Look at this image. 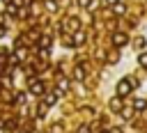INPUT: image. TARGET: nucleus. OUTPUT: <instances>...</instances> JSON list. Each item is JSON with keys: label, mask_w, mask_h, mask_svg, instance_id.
Here are the masks:
<instances>
[{"label": "nucleus", "mask_w": 147, "mask_h": 133, "mask_svg": "<svg viewBox=\"0 0 147 133\" xmlns=\"http://www.w3.org/2000/svg\"><path fill=\"white\" fill-rule=\"evenodd\" d=\"M136 85H138V80H133V78H122V80L117 83V96H126Z\"/></svg>", "instance_id": "nucleus-1"}, {"label": "nucleus", "mask_w": 147, "mask_h": 133, "mask_svg": "<svg viewBox=\"0 0 147 133\" xmlns=\"http://www.w3.org/2000/svg\"><path fill=\"white\" fill-rule=\"evenodd\" d=\"M126 41H129V37H126L124 32H115V34H113V44H115L117 48H122Z\"/></svg>", "instance_id": "nucleus-2"}, {"label": "nucleus", "mask_w": 147, "mask_h": 133, "mask_svg": "<svg viewBox=\"0 0 147 133\" xmlns=\"http://www.w3.org/2000/svg\"><path fill=\"white\" fill-rule=\"evenodd\" d=\"M30 92H32V94H44V83L30 78Z\"/></svg>", "instance_id": "nucleus-3"}, {"label": "nucleus", "mask_w": 147, "mask_h": 133, "mask_svg": "<svg viewBox=\"0 0 147 133\" xmlns=\"http://www.w3.org/2000/svg\"><path fill=\"white\" fill-rule=\"evenodd\" d=\"M57 99H60V92H51V94H46V96H44V105H48V108H51Z\"/></svg>", "instance_id": "nucleus-4"}, {"label": "nucleus", "mask_w": 147, "mask_h": 133, "mask_svg": "<svg viewBox=\"0 0 147 133\" xmlns=\"http://www.w3.org/2000/svg\"><path fill=\"white\" fill-rule=\"evenodd\" d=\"M78 18H69L67 23H64V30H69V32H78Z\"/></svg>", "instance_id": "nucleus-5"}, {"label": "nucleus", "mask_w": 147, "mask_h": 133, "mask_svg": "<svg viewBox=\"0 0 147 133\" xmlns=\"http://www.w3.org/2000/svg\"><path fill=\"white\" fill-rule=\"evenodd\" d=\"M67 89H69V80H67V78H60V80H57V92L62 94V92H67Z\"/></svg>", "instance_id": "nucleus-6"}, {"label": "nucleus", "mask_w": 147, "mask_h": 133, "mask_svg": "<svg viewBox=\"0 0 147 133\" xmlns=\"http://www.w3.org/2000/svg\"><path fill=\"white\" fill-rule=\"evenodd\" d=\"M80 44H85V32H76V37H74V46H80Z\"/></svg>", "instance_id": "nucleus-7"}, {"label": "nucleus", "mask_w": 147, "mask_h": 133, "mask_svg": "<svg viewBox=\"0 0 147 133\" xmlns=\"http://www.w3.org/2000/svg\"><path fill=\"white\" fill-rule=\"evenodd\" d=\"M74 78H76V80H83V78H85V69H83V66H76V69H74Z\"/></svg>", "instance_id": "nucleus-8"}, {"label": "nucleus", "mask_w": 147, "mask_h": 133, "mask_svg": "<svg viewBox=\"0 0 147 133\" xmlns=\"http://www.w3.org/2000/svg\"><path fill=\"white\" fill-rule=\"evenodd\" d=\"M119 108H122V99H119V96H115V99L110 101V110H115V112H117Z\"/></svg>", "instance_id": "nucleus-9"}, {"label": "nucleus", "mask_w": 147, "mask_h": 133, "mask_svg": "<svg viewBox=\"0 0 147 133\" xmlns=\"http://www.w3.org/2000/svg\"><path fill=\"white\" fill-rule=\"evenodd\" d=\"M133 108H136V110H145V108H147V101H145V99H136V101H133Z\"/></svg>", "instance_id": "nucleus-10"}, {"label": "nucleus", "mask_w": 147, "mask_h": 133, "mask_svg": "<svg viewBox=\"0 0 147 133\" xmlns=\"http://www.w3.org/2000/svg\"><path fill=\"white\" fill-rule=\"evenodd\" d=\"M113 11H115V14H124V11H126L124 2H117V5H113Z\"/></svg>", "instance_id": "nucleus-11"}, {"label": "nucleus", "mask_w": 147, "mask_h": 133, "mask_svg": "<svg viewBox=\"0 0 147 133\" xmlns=\"http://www.w3.org/2000/svg\"><path fill=\"white\" fill-rule=\"evenodd\" d=\"M39 46H41L44 50H48V46H51V37H41V39H39Z\"/></svg>", "instance_id": "nucleus-12"}, {"label": "nucleus", "mask_w": 147, "mask_h": 133, "mask_svg": "<svg viewBox=\"0 0 147 133\" xmlns=\"http://www.w3.org/2000/svg\"><path fill=\"white\" fill-rule=\"evenodd\" d=\"M138 64H140L142 69H147V53H140V57H138Z\"/></svg>", "instance_id": "nucleus-13"}, {"label": "nucleus", "mask_w": 147, "mask_h": 133, "mask_svg": "<svg viewBox=\"0 0 147 133\" xmlns=\"http://www.w3.org/2000/svg\"><path fill=\"white\" fill-rule=\"evenodd\" d=\"M46 7H48V11H55L57 9V2L55 0H46Z\"/></svg>", "instance_id": "nucleus-14"}, {"label": "nucleus", "mask_w": 147, "mask_h": 133, "mask_svg": "<svg viewBox=\"0 0 147 133\" xmlns=\"http://www.w3.org/2000/svg\"><path fill=\"white\" fill-rule=\"evenodd\" d=\"M122 117H124V119H129V117H133V110H122Z\"/></svg>", "instance_id": "nucleus-15"}, {"label": "nucleus", "mask_w": 147, "mask_h": 133, "mask_svg": "<svg viewBox=\"0 0 147 133\" xmlns=\"http://www.w3.org/2000/svg\"><path fill=\"white\" fill-rule=\"evenodd\" d=\"M78 5H80V7H87V9H90V5H92V0H78Z\"/></svg>", "instance_id": "nucleus-16"}, {"label": "nucleus", "mask_w": 147, "mask_h": 133, "mask_svg": "<svg viewBox=\"0 0 147 133\" xmlns=\"http://www.w3.org/2000/svg\"><path fill=\"white\" fill-rule=\"evenodd\" d=\"M136 46H138V48H145V39H142V37H140V39H136Z\"/></svg>", "instance_id": "nucleus-17"}, {"label": "nucleus", "mask_w": 147, "mask_h": 133, "mask_svg": "<svg viewBox=\"0 0 147 133\" xmlns=\"http://www.w3.org/2000/svg\"><path fill=\"white\" fill-rule=\"evenodd\" d=\"M25 101V94H16V103H23Z\"/></svg>", "instance_id": "nucleus-18"}, {"label": "nucleus", "mask_w": 147, "mask_h": 133, "mask_svg": "<svg viewBox=\"0 0 147 133\" xmlns=\"http://www.w3.org/2000/svg\"><path fill=\"white\" fill-rule=\"evenodd\" d=\"M78 133H90V126H80V128H78Z\"/></svg>", "instance_id": "nucleus-19"}, {"label": "nucleus", "mask_w": 147, "mask_h": 133, "mask_svg": "<svg viewBox=\"0 0 147 133\" xmlns=\"http://www.w3.org/2000/svg\"><path fill=\"white\" fill-rule=\"evenodd\" d=\"M103 2H106V5H117L119 0H103Z\"/></svg>", "instance_id": "nucleus-20"}, {"label": "nucleus", "mask_w": 147, "mask_h": 133, "mask_svg": "<svg viewBox=\"0 0 147 133\" xmlns=\"http://www.w3.org/2000/svg\"><path fill=\"white\" fill-rule=\"evenodd\" d=\"M110 133H122V128H113V131H110Z\"/></svg>", "instance_id": "nucleus-21"}, {"label": "nucleus", "mask_w": 147, "mask_h": 133, "mask_svg": "<svg viewBox=\"0 0 147 133\" xmlns=\"http://www.w3.org/2000/svg\"><path fill=\"white\" fill-rule=\"evenodd\" d=\"M21 133H30V131H21Z\"/></svg>", "instance_id": "nucleus-22"}, {"label": "nucleus", "mask_w": 147, "mask_h": 133, "mask_svg": "<svg viewBox=\"0 0 147 133\" xmlns=\"http://www.w3.org/2000/svg\"><path fill=\"white\" fill-rule=\"evenodd\" d=\"M101 133H110V131H101Z\"/></svg>", "instance_id": "nucleus-23"}]
</instances>
